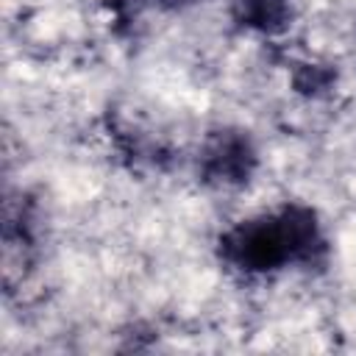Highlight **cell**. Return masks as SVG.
<instances>
[{
    "instance_id": "6da1fadb",
    "label": "cell",
    "mask_w": 356,
    "mask_h": 356,
    "mask_svg": "<svg viewBox=\"0 0 356 356\" xmlns=\"http://www.w3.org/2000/svg\"><path fill=\"white\" fill-rule=\"evenodd\" d=\"M214 248L217 259L245 278L275 275L286 267H320L328 259L320 214L298 200L228 225Z\"/></svg>"
},
{
    "instance_id": "7a4b0ae2",
    "label": "cell",
    "mask_w": 356,
    "mask_h": 356,
    "mask_svg": "<svg viewBox=\"0 0 356 356\" xmlns=\"http://www.w3.org/2000/svg\"><path fill=\"white\" fill-rule=\"evenodd\" d=\"M256 167L259 147L242 128H217L197 150V175L211 186H245Z\"/></svg>"
},
{
    "instance_id": "3957f363",
    "label": "cell",
    "mask_w": 356,
    "mask_h": 356,
    "mask_svg": "<svg viewBox=\"0 0 356 356\" xmlns=\"http://www.w3.org/2000/svg\"><path fill=\"white\" fill-rule=\"evenodd\" d=\"M234 19L256 33H281L289 25L292 6L289 0H231Z\"/></svg>"
},
{
    "instance_id": "277c9868",
    "label": "cell",
    "mask_w": 356,
    "mask_h": 356,
    "mask_svg": "<svg viewBox=\"0 0 356 356\" xmlns=\"http://www.w3.org/2000/svg\"><path fill=\"white\" fill-rule=\"evenodd\" d=\"M159 8H164V11H184V8H192V6H197V3H203V0H153Z\"/></svg>"
}]
</instances>
